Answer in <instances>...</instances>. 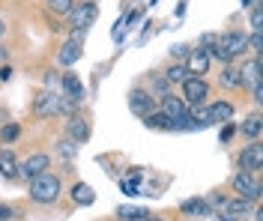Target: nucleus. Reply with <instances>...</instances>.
Here are the masks:
<instances>
[{"label":"nucleus","mask_w":263,"mask_h":221,"mask_svg":"<svg viewBox=\"0 0 263 221\" xmlns=\"http://www.w3.org/2000/svg\"><path fill=\"white\" fill-rule=\"evenodd\" d=\"M185 69H189V75L203 78V75L210 72V54L203 51V48H195V51L185 57Z\"/></svg>","instance_id":"nucleus-10"},{"label":"nucleus","mask_w":263,"mask_h":221,"mask_svg":"<svg viewBox=\"0 0 263 221\" xmlns=\"http://www.w3.org/2000/svg\"><path fill=\"white\" fill-rule=\"evenodd\" d=\"M251 3H254V0H242V6H251Z\"/></svg>","instance_id":"nucleus-43"},{"label":"nucleus","mask_w":263,"mask_h":221,"mask_svg":"<svg viewBox=\"0 0 263 221\" xmlns=\"http://www.w3.org/2000/svg\"><path fill=\"white\" fill-rule=\"evenodd\" d=\"M69 194H72V204H78V206H90L96 200V191L87 186V183H75Z\"/></svg>","instance_id":"nucleus-17"},{"label":"nucleus","mask_w":263,"mask_h":221,"mask_svg":"<svg viewBox=\"0 0 263 221\" xmlns=\"http://www.w3.org/2000/svg\"><path fill=\"white\" fill-rule=\"evenodd\" d=\"M15 170H18V158L12 150H0V176L3 179H15Z\"/></svg>","instance_id":"nucleus-18"},{"label":"nucleus","mask_w":263,"mask_h":221,"mask_svg":"<svg viewBox=\"0 0 263 221\" xmlns=\"http://www.w3.org/2000/svg\"><path fill=\"white\" fill-rule=\"evenodd\" d=\"M129 108H132V114H138V117H147L149 111H153V96H149L147 90L135 87V90L129 93Z\"/></svg>","instance_id":"nucleus-11"},{"label":"nucleus","mask_w":263,"mask_h":221,"mask_svg":"<svg viewBox=\"0 0 263 221\" xmlns=\"http://www.w3.org/2000/svg\"><path fill=\"white\" fill-rule=\"evenodd\" d=\"M233 191L242 197V200H257L260 197V183H257V176L251 173V170H239L236 176H233Z\"/></svg>","instance_id":"nucleus-5"},{"label":"nucleus","mask_w":263,"mask_h":221,"mask_svg":"<svg viewBox=\"0 0 263 221\" xmlns=\"http://www.w3.org/2000/svg\"><path fill=\"white\" fill-rule=\"evenodd\" d=\"M215 221H236V218H230L228 212H224V215H215Z\"/></svg>","instance_id":"nucleus-38"},{"label":"nucleus","mask_w":263,"mask_h":221,"mask_svg":"<svg viewBox=\"0 0 263 221\" xmlns=\"http://www.w3.org/2000/svg\"><path fill=\"white\" fill-rule=\"evenodd\" d=\"M144 123H147V129H162V132H171V119L164 117L162 111H149L147 117H144Z\"/></svg>","instance_id":"nucleus-23"},{"label":"nucleus","mask_w":263,"mask_h":221,"mask_svg":"<svg viewBox=\"0 0 263 221\" xmlns=\"http://www.w3.org/2000/svg\"><path fill=\"white\" fill-rule=\"evenodd\" d=\"M57 60H60V66H75L78 60H81V42H75V39H69L60 54H57Z\"/></svg>","instance_id":"nucleus-14"},{"label":"nucleus","mask_w":263,"mask_h":221,"mask_svg":"<svg viewBox=\"0 0 263 221\" xmlns=\"http://www.w3.org/2000/svg\"><path fill=\"white\" fill-rule=\"evenodd\" d=\"M0 119H6V111H3V108H0Z\"/></svg>","instance_id":"nucleus-42"},{"label":"nucleus","mask_w":263,"mask_h":221,"mask_svg":"<svg viewBox=\"0 0 263 221\" xmlns=\"http://www.w3.org/2000/svg\"><path fill=\"white\" fill-rule=\"evenodd\" d=\"M138 188H141V173L135 170L129 179H123V191H126V194H138Z\"/></svg>","instance_id":"nucleus-30"},{"label":"nucleus","mask_w":263,"mask_h":221,"mask_svg":"<svg viewBox=\"0 0 263 221\" xmlns=\"http://www.w3.org/2000/svg\"><path fill=\"white\" fill-rule=\"evenodd\" d=\"M18 135H21L18 123H6V126L0 129V140H3V144H12V140H18Z\"/></svg>","instance_id":"nucleus-28"},{"label":"nucleus","mask_w":263,"mask_h":221,"mask_svg":"<svg viewBox=\"0 0 263 221\" xmlns=\"http://www.w3.org/2000/svg\"><path fill=\"white\" fill-rule=\"evenodd\" d=\"M180 212H182V215H192V218L213 215V209H210V204H206L203 197H189V200H182V204H180Z\"/></svg>","instance_id":"nucleus-12"},{"label":"nucleus","mask_w":263,"mask_h":221,"mask_svg":"<svg viewBox=\"0 0 263 221\" xmlns=\"http://www.w3.org/2000/svg\"><path fill=\"white\" fill-rule=\"evenodd\" d=\"M260 48H263V42H260V30H254V33L248 36V51H254L257 57H260Z\"/></svg>","instance_id":"nucleus-31"},{"label":"nucleus","mask_w":263,"mask_h":221,"mask_svg":"<svg viewBox=\"0 0 263 221\" xmlns=\"http://www.w3.org/2000/svg\"><path fill=\"white\" fill-rule=\"evenodd\" d=\"M254 3H257V0H254Z\"/></svg>","instance_id":"nucleus-44"},{"label":"nucleus","mask_w":263,"mask_h":221,"mask_svg":"<svg viewBox=\"0 0 263 221\" xmlns=\"http://www.w3.org/2000/svg\"><path fill=\"white\" fill-rule=\"evenodd\" d=\"M206 111H210V123H228V119H233V105L230 102H215Z\"/></svg>","instance_id":"nucleus-19"},{"label":"nucleus","mask_w":263,"mask_h":221,"mask_svg":"<svg viewBox=\"0 0 263 221\" xmlns=\"http://www.w3.org/2000/svg\"><path fill=\"white\" fill-rule=\"evenodd\" d=\"M66 137L72 140V144H87V137H90V123L84 117H69L66 119Z\"/></svg>","instance_id":"nucleus-9"},{"label":"nucleus","mask_w":263,"mask_h":221,"mask_svg":"<svg viewBox=\"0 0 263 221\" xmlns=\"http://www.w3.org/2000/svg\"><path fill=\"white\" fill-rule=\"evenodd\" d=\"M99 15V6L93 0H84V3H75L72 9H69V24H72V30H87Z\"/></svg>","instance_id":"nucleus-2"},{"label":"nucleus","mask_w":263,"mask_h":221,"mask_svg":"<svg viewBox=\"0 0 263 221\" xmlns=\"http://www.w3.org/2000/svg\"><path fill=\"white\" fill-rule=\"evenodd\" d=\"M141 221H162V218H156V215H149V212H147V215H144Z\"/></svg>","instance_id":"nucleus-39"},{"label":"nucleus","mask_w":263,"mask_h":221,"mask_svg":"<svg viewBox=\"0 0 263 221\" xmlns=\"http://www.w3.org/2000/svg\"><path fill=\"white\" fill-rule=\"evenodd\" d=\"M206 204H210V209H213V206L221 209V206H224V197H221V194H213V197H206Z\"/></svg>","instance_id":"nucleus-34"},{"label":"nucleus","mask_w":263,"mask_h":221,"mask_svg":"<svg viewBox=\"0 0 263 221\" xmlns=\"http://www.w3.org/2000/svg\"><path fill=\"white\" fill-rule=\"evenodd\" d=\"M12 78V69L9 66H0V81H9Z\"/></svg>","instance_id":"nucleus-37"},{"label":"nucleus","mask_w":263,"mask_h":221,"mask_svg":"<svg viewBox=\"0 0 263 221\" xmlns=\"http://www.w3.org/2000/svg\"><path fill=\"white\" fill-rule=\"evenodd\" d=\"M189 78V69H185V63H177V66H171L167 72H164V81L167 84H182Z\"/></svg>","instance_id":"nucleus-24"},{"label":"nucleus","mask_w":263,"mask_h":221,"mask_svg":"<svg viewBox=\"0 0 263 221\" xmlns=\"http://www.w3.org/2000/svg\"><path fill=\"white\" fill-rule=\"evenodd\" d=\"M48 12H57V15H69V9L75 6V0H45Z\"/></svg>","instance_id":"nucleus-27"},{"label":"nucleus","mask_w":263,"mask_h":221,"mask_svg":"<svg viewBox=\"0 0 263 221\" xmlns=\"http://www.w3.org/2000/svg\"><path fill=\"white\" fill-rule=\"evenodd\" d=\"M9 218H15V209L6 206V204H0V221H9Z\"/></svg>","instance_id":"nucleus-32"},{"label":"nucleus","mask_w":263,"mask_h":221,"mask_svg":"<svg viewBox=\"0 0 263 221\" xmlns=\"http://www.w3.org/2000/svg\"><path fill=\"white\" fill-rule=\"evenodd\" d=\"M251 27L260 30V6H254V12H251Z\"/></svg>","instance_id":"nucleus-35"},{"label":"nucleus","mask_w":263,"mask_h":221,"mask_svg":"<svg viewBox=\"0 0 263 221\" xmlns=\"http://www.w3.org/2000/svg\"><path fill=\"white\" fill-rule=\"evenodd\" d=\"M57 153L63 155V158H66V165H69V162L75 158V153H78V144H72V140L66 137V140H60V147H57Z\"/></svg>","instance_id":"nucleus-29"},{"label":"nucleus","mask_w":263,"mask_h":221,"mask_svg":"<svg viewBox=\"0 0 263 221\" xmlns=\"http://www.w3.org/2000/svg\"><path fill=\"white\" fill-rule=\"evenodd\" d=\"M221 209L228 212L230 218L242 221L248 215V209H251V200H242V197H239V200H224V206H221Z\"/></svg>","instance_id":"nucleus-21"},{"label":"nucleus","mask_w":263,"mask_h":221,"mask_svg":"<svg viewBox=\"0 0 263 221\" xmlns=\"http://www.w3.org/2000/svg\"><path fill=\"white\" fill-rule=\"evenodd\" d=\"M239 75H242V84H260V57H254V60H248L246 66L239 69Z\"/></svg>","instance_id":"nucleus-20"},{"label":"nucleus","mask_w":263,"mask_h":221,"mask_svg":"<svg viewBox=\"0 0 263 221\" xmlns=\"http://www.w3.org/2000/svg\"><path fill=\"white\" fill-rule=\"evenodd\" d=\"M218 45H221V51L230 57V63L236 60V57H242L248 51V36L246 33H224L218 36Z\"/></svg>","instance_id":"nucleus-7"},{"label":"nucleus","mask_w":263,"mask_h":221,"mask_svg":"<svg viewBox=\"0 0 263 221\" xmlns=\"http://www.w3.org/2000/svg\"><path fill=\"white\" fill-rule=\"evenodd\" d=\"M0 60H6V48H0Z\"/></svg>","instance_id":"nucleus-41"},{"label":"nucleus","mask_w":263,"mask_h":221,"mask_svg":"<svg viewBox=\"0 0 263 221\" xmlns=\"http://www.w3.org/2000/svg\"><path fill=\"white\" fill-rule=\"evenodd\" d=\"M218 81H221V84L224 87H230V90H236V87H242V75H239V69L236 66H224V72H221V75H218Z\"/></svg>","instance_id":"nucleus-22"},{"label":"nucleus","mask_w":263,"mask_h":221,"mask_svg":"<svg viewBox=\"0 0 263 221\" xmlns=\"http://www.w3.org/2000/svg\"><path fill=\"white\" fill-rule=\"evenodd\" d=\"M33 114L36 117H51V114H60V93H54V90H39L36 96H33Z\"/></svg>","instance_id":"nucleus-6"},{"label":"nucleus","mask_w":263,"mask_h":221,"mask_svg":"<svg viewBox=\"0 0 263 221\" xmlns=\"http://www.w3.org/2000/svg\"><path fill=\"white\" fill-rule=\"evenodd\" d=\"M147 215V209H138V206H120L117 209V218L120 221H141Z\"/></svg>","instance_id":"nucleus-25"},{"label":"nucleus","mask_w":263,"mask_h":221,"mask_svg":"<svg viewBox=\"0 0 263 221\" xmlns=\"http://www.w3.org/2000/svg\"><path fill=\"white\" fill-rule=\"evenodd\" d=\"M239 168L242 170H251V173H257L263 168V144H248L246 150L239 153Z\"/></svg>","instance_id":"nucleus-8"},{"label":"nucleus","mask_w":263,"mask_h":221,"mask_svg":"<svg viewBox=\"0 0 263 221\" xmlns=\"http://www.w3.org/2000/svg\"><path fill=\"white\" fill-rule=\"evenodd\" d=\"M210 96V84L203 81V78H195V75H189L185 81H182V102L197 108V105H203V99Z\"/></svg>","instance_id":"nucleus-4"},{"label":"nucleus","mask_w":263,"mask_h":221,"mask_svg":"<svg viewBox=\"0 0 263 221\" xmlns=\"http://www.w3.org/2000/svg\"><path fill=\"white\" fill-rule=\"evenodd\" d=\"M239 132H242V137H248V140H257L263 132V117L260 114H251V117L242 119V126H239Z\"/></svg>","instance_id":"nucleus-16"},{"label":"nucleus","mask_w":263,"mask_h":221,"mask_svg":"<svg viewBox=\"0 0 263 221\" xmlns=\"http://www.w3.org/2000/svg\"><path fill=\"white\" fill-rule=\"evenodd\" d=\"M48 168H51V155H45V153H33V155H27L24 162H18L15 176H21V179H36L39 173H45Z\"/></svg>","instance_id":"nucleus-3"},{"label":"nucleus","mask_w":263,"mask_h":221,"mask_svg":"<svg viewBox=\"0 0 263 221\" xmlns=\"http://www.w3.org/2000/svg\"><path fill=\"white\" fill-rule=\"evenodd\" d=\"M147 93L149 96H156V99H167V96H171V84L164 81V75L162 78H153V87H149Z\"/></svg>","instance_id":"nucleus-26"},{"label":"nucleus","mask_w":263,"mask_h":221,"mask_svg":"<svg viewBox=\"0 0 263 221\" xmlns=\"http://www.w3.org/2000/svg\"><path fill=\"white\" fill-rule=\"evenodd\" d=\"M57 81H60V78H57L54 72H45V87H48V90H54V87H57Z\"/></svg>","instance_id":"nucleus-36"},{"label":"nucleus","mask_w":263,"mask_h":221,"mask_svg":"<svg viewBox=\"0 0 263 221\" xmlns=\"http://www.w3.org/2000/svg\"><path fill=\"white\" fill-rule=\"evenodd\" d=\"M185 111H189V105L182 102L180 96H174V93H171L167 99H162V114H164L167 119H177V117H182Z\"/></svg>","instance_id":"nucleus-15"},{"label":"nucleus","mask_w":263,"mask_h":221,"mask_svg":"<svg viewBox=\"0 0 263 221\" xmlns=\"http://www.w3.org/2000/svg\"><path fill=\"white\" fill-rule=\"evenodd\" d=\"M60 84H63V96H72V99H78V102L84 99V84L75 72H63Z\"/></svg>","instance_id":"nucleus-13"},{"label":"nucleus","mask_w":263,"mask_h":221,"mask_svg":"<svg viewBox=\"0 0 263 221\" xmlns=\"http://www.w3.org/2000/svg\"><path fill=\"white\" fill-rule=\"evenodd\" d=\"M60 191H63L60 176L51 173V170H45L36 179H30V200H36V204H54L60 197Z\"/></svg>","instance_id":"nucleus-1"},{"label":"nucleus","mask_w":263,"mask_h":221,"mask_svg":"<svg viewBox=\"0 0 263 221\" xmlns=\"http://www.w3.org/2000/svg\"><path fill=\"white\" fill-rule=\"evenodd\" d=\"M230 137H233V123H230V119H228V123H224V129H221V140L228 144Z\"/></svg>","instance_id":"nucleus-33"},{"label":"nucleus","mask_w":263,"mask_h":221,"mask_svg":"<svg viewBox=\"0 0 263 221\" xmlns=\"http://www.w3.org/2000/svg\"><path fill=\"white\" fill-rule=\"evenodd\" d=\"M3 33H6V24H3V18H0V39H3Z\"/></svg>","instance_id":"nucleus-40"}]
</instances>
